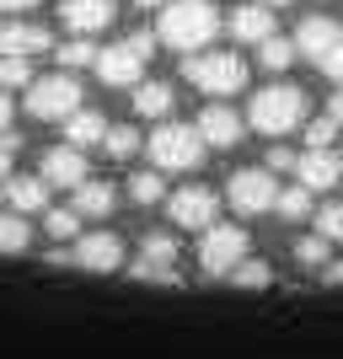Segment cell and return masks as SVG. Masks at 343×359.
Returning <instances> with one entry per match:
<instances>
[{
    "label": "cell",
    "instance_id": "38",
    "mask_svg": "<svg viewBox=\"0 0 343 359\" xmlns=\"http://www.w3.org/2000/svg\"><path fill=\"white\" fill-rule=\"evenodd\" d=\"M322 285H343V263H328V269H322Z\"/></svg>",
    "mask_w": 343,
    "mask_h": 359
},
{
    "label": "cell",
    "instance_id": "35",
    "mask_svg": "<svg viewBox=\"0 0 343 359\" xmlns=\"http://www.w3.org/2000/svg\"><path fill=\"white\" fill-rule=\"evenodd\" d=\"M300 156L295 150H284V145H269V172H295Z\"/></svg>",
    "mask_w": 343,
    "mask_h": 359
},
{
    "label": "cell",
    "instance_id": "17",
    "mask_svg": "<svg viewBox=\"0 0 343 359\" xmlns=\"http://www.w3.org/2000/svg\"><path fill=\"white\" fill-rule=\"evenodd\" d=\"M295 172H300V188H306V194H316V188H338V182H343V156H338V150H306Z\"/></svg>",
    "mask_w": 343,
    "mask_h": 359
},
{
    "label": "cell",
    "instance_id": "21",
    "mask_svg": "<svg viewBox=\"0 0 343 359\" xmlns=\"http://www.w3.org/2000/svg\"><path fill=\"white\" fill-rule=\"evenodd\" d=\"M113 204H119V194H113L107 182H97V177L75 188V215H81V220H107Z\"/></svg>",
    "mask_w": 343,
    "mask_h": 359
},
{
    "label": "cell",
    "instance_id": "20",
    "mask_svg": "<svg viewBox=\"0 0 343 359\" xmlns=\"http://www.w3.org/2000/svg\"><path fill=\"white\" fill-rule=\"evenodd\" d=\"M102 140H107V118H102V113L81 107L75 118H65V145H70V150H81V156H86V150L102 145Z\"/></svg>",
    "mask_w": 343,
    "mask_h": 359
},
{
    "label": "cell",
    "instance_id": "12",
    "mask_svg": "<svg viewBox=\"0 0 343 359\" xmlns=\"http://www.w3.org/2000/svg\"><path fill=\"white\" fill-rule=\"evenodd\" d=\"M54 43L43 22H0V60H32Z\"/></svg>",
    "mask_w": 343,
    "mask_h": 359
},
{
    "label": "cell",
    "instance_id": "14",
    "mask_svg": "<svg viewBox=\"0 0 343 359\" xmlns=\"http://www.w3.org/2000/svg\"><path fill=\"white\" fill-rule=\"evenodd\" d=\"M60 16H65V27H70L75 38H91V32L113 27L119 6H113V0H65V6H60Z\"/></svg>",
    "mask_w": 343,
    "mask_h": 359
},
{
    "label": "cell",
    "instance_id": "19",
    "mask_svg": "<svg viewBox=\"0 0 343 359\" xmlns=\"http://www.w3.org/2000/svg\"><path fill=\"white\" fill-rule=\"evenodd\" d=\"M231 38L236 43H269L274 38V16H269V6H236V16H231Z\"/></svg>",
    "mask_w": 343,
    "mask_h": 359
},
{
    "label": "cell",
    "instance_id": "33",
    "mask_svg": "<svg viewBox=\"0 0 343 359\" xmlns=\"http://www.w3.org/2000/svg\"><path fill=\"white\" fill-rule=\"evenodd\" d=\"M332 140H338V123H332L328 113H322L316 123H306V145L311 150H332Z\"/></svg>",
    "mask_w": 343,
    "mask_h": 359
},
{
    "label": "cell",
    "instance_id": "5",
    "mask_svg": "<svg viewBox=\"0 0 343 359\" xmlns=\"http://www.w3.org/2000/svg\"><path fill=\"white\" fill-rule=\"evenodd\" d=\"M306 118V91L300 86H263L253 97V129H263V135H290L295 123Z\"/></svg>",
    "mask_w": 343,
    "mask_h": 359
},
{
    "label": "cell",
    "instance_id": "29",
    "mask_svg": "<svg viewBox=\"0 0 343 359\" xmlns=\"http://www.w3.org/2000/svg\"><path fill=\"white\" fill-rule=\"evenodd\" d=\"M316 236L322 241H343V198H332V204L316 210Z\"/></svg>",
    "mask_w": 343,
    "mask_h": 359
},
{
    "label": "cell",
    "instance_id": "28",
    "mask_svg": "<svg viewBox=\"0 0 343 359\" xmlns=\"http://www.w3.org/2000/svg\"><path fill=\"white\" fill-rule=\"evenodd\" d=\"M97 54H102V48H91V38H70V43L60 48V70H81V65H97Z\"/></svg>",
    "mask_w": 343,
    "mask_h": 359
},
{
    "label": "cell",
    "instance_id": "36",
    "mask_svg": "<svg viewBox=\"0 0 343 359\" xmlns=\"http://www.w3.org/2000/svg\"><path fill=\"white\" fill-rule=\"evenodd\" d=\"M316 70L328 75V81H338V86H343V38H338V48H332V54H328L322 65H316Z\"/></svg>",
    "mask_w": 343,
    "mask_h": 359
},
{
    "label": "cell",
    "instance_id": "18",
    "mask_svg": "<svg viewBox=\"0 0 343 359\" xmlns=\"http://www.w3.org/2000/svg\"><path fill=\"white\" fill-rule=\"evenodd\" d=\"M199 140H204V145H241V118L236 113H231V107H204V113H199Z\"/></svg>",
    "mask_w": 343,
    "mask_h": 359
},
{
    "label": "cell",
    "instance_id": "32",
    "mask_svg": "<svg viewBox=\"0 0 343 359\" xmlns=\"http://www.w3.org/2000/svg\"><path fill=\"white\" fill-rule=\"evenodd\" d=\"M295 257L306 263V269H328V241H322V236H300L295 241Z\"/></svg>",
    "mask_w": 343,
    "mask_h": 359
},
{
    "label": "cell",
    "instance_id": "24",
    "mask_svg": "<svg viewBox=\"0 0 343 359\" xmlns=\"http://www.w3.org/2000/svg\"><path fill=\"white\" fill-rule=\"evenodd\" d=\"M295 54H300V48H295V38H269V43L257 48V65L279 75V70H290V65H295Z\"/></svg>",
    "mask_w": 343,
    "mask_h": 359
},
{
    "label": "cell",
    "instance_id": "3",
    "mask_svg": "<svg viewBox=\"0 0 343 359\" xmlns=\"http://www.w3.org/2000/svg\"><path fill=\"white\" fill-rule=\"evenodd\" d=\"M182 81L199 86L204 97H236L247 86V60H236V54H194V60H182Z\"/></svg>",
    "mask_w": 343,
    "mask_h": 359
},
{
    "label": "cell",
    "instance_id": "22",
    "mask_svg": "<svg viewBox=\"0 0 343 359\" xmlns=\"http://www.w3.org/2000/svg\"><path fill=\"white\" fill-rule=\"evenodd\" d=\"M135 113L140 118H166V113H172V86H166V81H140L135 86Z\"/></svg>",
    "mask_w": 343,
    "mask_h": 359
},
{
    "label": "cell",
    "instance_id": "30",
    "mask_svg": "<svg viewBox=\"0 0 343 359\" xmlns=\"http://www.w3.org/2000/svg\"><path fill=\"white\" fill-rule=\"evenodd\" d=\"M140 145H145V140H140L135 129H107V140H102V150L113 156V161H129Z\"/></svg>",
    "mask_w": 343,
    "mask_h": 359
},
{
    "label": "cell",
    "instance_id": "23",
    "mask_svg": "<svg viewBox=\"0 0 343 359\" xmlns=\"http://www.w3.org/2000/svg\"><path fill=\"white\" fill-rule=\"evenodd\" d=\"M32 247V231H27V220H22V215H0V252L11 257V252H27Z\"/></svg>",
    "mask_w": 343,
    "mask_h": 359
},
{
    "label": "cell",
    "instance_id": "37",
    "mask_svg": "<svg viewBox=\"0 0 343 359\" xmlns=\"http://www.w3.org/2000/svg\"><path fill=\"white\" fill-rule=\"evenodd\" d=\"M11 161H16V140L6 135V140H0V182L11 177Z\"/></svg>",
    "mask_w": 343,
    "mask_h": 359
},
{
    "label": "cell",
    "instance_id": "4",
    "mask_svg": "<svg viewBox=\"0 0 343 359\" xmlns=\"http://www.w3.org/2000/svg\"><path fill=\"white\" fill-rule=\"evenodd\" d=\"M27 113L43 118V123L75 118V113H81V81H75L70 70H54V75H43V81H32L27 86Z\"/></svg>",
    "mask_w": 343,
    "mask_h": 359
},
{
    "label": "cell",
    "instance_id": "9",
    "mask_svg": "<svg viewBox=\"0 0 343 359\" xmlns=\"http://www.w3.org/2000/svg\"><path fill=\"white\" fill-rule=\"evenodd\" d=\"M225 194H231L236 215H269V210H279V182H274V172H263V166L236 172V177L225 182Z\"/></svg>",
    "mask_w": 343,
    "mask_h": 359
},
{
    "label": "cell",
    "instance_id": "26",
    "mask_svg": "<svg viewBox=\"0 0 343 359\" xmlns=\"http://www.w3.org/2000/svg\"><path fill=\"white\" fill-rule=\"evenodd\" d=\"M129 198H135V204H161L166 198L161 172H135V177H129Z\"/></svg>",
    "mask_w": 343,
    "mask_h": 359
},
{
    "label": "cell",
    "instance_id": "6",
    "mask_svg": "<svg viewBox=\"0 0 343 359\" xmlns=\"http://www.w3.org/2000/svg\"><path fill=\"white\" fill-rule=\"evenodd\" d=\"M150 65V32H135V38H119L97 54V75L107 86H140V75Z\"/></svg>",
    "mask_w": 343,
    "mask_h": 359
},
{
    "label": "cell",
    "instance_id": "25",
    "mask_svg": "<svg viewBox=\"0 0 343 359\" xmlns=\"http://www.w3.org/2000/svg\"><path fill=\"white\" fill-rule=\"evenodd\" d=\"M43 231H48L54 241H81V236H86L75 210H48V215H43Z\"/></svg>",
    "mask_w": 343,
    "mask_h": 359
},
{
    "label": "cell",
    "instance_id": "43",
    "mask_svg": "<svg viewBox=\"0 0 343 359\" xmlns=\"http://www.w3.org/2000/svg\"><path fill=\"white\" fill-rule=\"evenodd\" d=\"M257 6H290V0H257Z\"/></svg>",
    "mask_w": 343,
    "mask_h": 359
},
{
    "label": "cell",
    "instance_id": "2",
    "mask_svg": "<svg viewBox=\"0 0 343 359\" xmlns=\"http://www.w3.org/2000/svg\"><path fill=\"white\" fill-rule=\"evenodd\" d=\"M145 150L156 172H199V161H204V140H199L194 123H161L145 140Z\"/></svg>",
    "mask_w": 343,
    "mask_h": 359
},
{
    "label": "cell",
    "instance_id": "42",
    "mask_svg": "<svg viewBox=\"0 0 343 359\" xmlns=\"http://www.w3.org/2000/svg\"><path fill=\"white\" fill-rule=\"evenodd\" d=\"M135 6H145V11H150V6H161V11H166V0H135Z\"/></svg>",
    "mask_w": 343,
    "mask_h": 359
},
{
    "label": "cell",
    "instance_id": "39",
    "mask_svg": "<svg viewBox=\"0 0 343 359\" xmlns=\"http://www.w3.org/2000/svg\"><path fill=\"white\" fill-rule=\"evenodd\" d=\"M38 0H0V11H32Z\"/></svg>",
    "mask_w": 343,
    "mask_h": 359
},
{
    "label": "cell",
    "instance_id": "11",
    "mask_svg": "<svg viewBox=\"0 0 343 359\" xmlns=\"http://www.w3.org/2000/svg\"><path fill=\"white\" fill-rule=\"evenodd\" d=\"M166 210H172V225H177V231H209V225H215V210H220V198L209 194V188H177Z\"/></svg>",
    "mask_w": 343,
    "mask_h": 359
},
{
    "label": "cell",
    "instance_id": "40",
    "mask_svg": "<svg viewBox=\"0 0 343 359\" xmlns=\"http://www.w3.org/2000/svg\"><path fill=\"white\" fill-rule=\"evenodd\" d=\"M6 123H11V102H6V91H0V140H6Z\"/></svg>",
    "mask_w": 343,
    "mask_h": 359
},
{
    "label": "cell",
    "instance_id": "16",
    "mask_svg": "<svg viewBox=\"0 0 343 359\" xmlns=\"http://www.w3.org/2000/svg\"><path fill=\"white\" fill-rule=\"evenodd\" d=\"M0 198H6V210L22 215V220L38 215V210L48 215V182L43 177H6L0 182Z\"/></svg>",
    "mask_w": 343,
    "mask_h": 359
},
{
    "label": "cell",
    "instance_id": "31",
    "mask_svg": "<svg viewBox=\"0 0 343 359\" xmlns=\"http://www.w3.org/2000/svg\"><path fill=\"white\" fill-rule=\"evenodd\" d=\"M279 215L284 220H306L311 215V194L306 188H279Z\"/></svg>",
    "mask_w": 343,
    "mask_h": 359
},
{
    "label": "cell",
    "instance_id": "7",
    "mask_svg": "<svg viewBox=\"0 0 343 359\" xmlns=\"http://www.w3.org/2000/svg\"><path fill=\"white\" fill-rule=\"evenodd\" d=\"M54 263H75V269H91V273H119L123 269V241L113 231H86L81 241L60 247Z\"/></svg>",
    "mask_w": 343,
    "mask_h": 359
},
{
    "label": "cell",
    "instance_id": "34",
    "mask_svg": "<svg viewBox=\"0 0 343 359\" xmlns=\"http://www.w3.org/2000/svg\"><path fill=\"white\" fill-rule=\"evenodd\" d=\"M0 86H32V60H0Z\"/></svg>",
    "mask_w": 343,
    "mask_h": 359
},
{
    "label": "cell",
    "instance_id": "15",
    "mask_svg": "<svg viewBox=\"0 0 343 359\" xmlns=\"http://www.w3.org/2000/svg\"><path fill=\"white\" fill-rule=\"evenodd\" d=\"M338 38H343V27L332 22V16H306V22H300V32H295V48H300L311 65H322L332 48H338Z\"/></svg>",
    "mask_w": 343,
    "mask_h": 359
},
{
    "label": "cell",
    "instance_id": "41",
    "mask_svg": "<svg viewBox=\"0 0 343 359\" xmlns=\"http://www.w3.org/2000/svg\"><path fill=\"white\" fill-rule=\"evenodd\" d=\"M328 118H332V123H343V91H338V97L328 102Z\"/></svg>",
    "mask_w": 343,
    "mask_h": 359
},
{
    "label": "cell",
    "instance_id": "1",
    "mask_svg": "<svg viewBox=\"0 0 343 359\" xmlns=\"http://www.w3.org/2000/svg\"><path fill=\"white\" fill-rule=\"evenodd\" d=\"M220 32V11L209 0H166L161 11V43L177 48V54H199Z\"/></svg>",
    "mask_w": 343,
    "mask_h": 359
},
{
    "label": "cell",
    "instance_id": "10",
    "mask_svg": "<svg viewBox=\"0 0 343 359\" xmlns=\"http://www.w3.org/2000/svg\"><path fill=\"white\" fill-rule=\"evenodd\" d=\"M129 273L145 279V285H182V279H177V241L166 236V231L145 236V241H140V263Z\"/></svg>",
    "mask_w": 343,
    "mask_h": 359
},
{
    "label": "cell",
    "instance_id": "8",
    "mask_svg": "<svg viewBox=\"0 0 343 359\" xmlns=\"http://www.w3.org/2000/svg\"><path fill=\"white\" fill-rule=\"evenodd\" d=\"M236 263H247V231H236V225H209L204 241H199V269L215 273V279H231Z\"/></svg>",
    "mask_w": 343,
    "mask_h": 359
},
{
    "label": "cell",
    "instance_id": "13",
    "mask_svg": "<svg viewBox=\"0 0 343 359\" xmlns=\"http://www.w3.org/2000/svg\"><path fill=\"white\" fill-rule=\"evenodd\" d=\"M38 177L48 182V188H81V182H91V172H86V156H81V150H70V145H54L43 156V172H38Z\"/></svg>",
    "mask_w": 343,
    "mask_h": 359
},
{
    "label": "cell",
    "instance_id": "27",
    "mask_svg": "<svg viewBox=\"0 0 343 359\" xmlns=\"http://www.w3.org/2000/svg\"><path fill=\"white\" fill-rule=\"evenodd\" d=\"M274 279V269L263 263V257H247V263H236L231 269V285H241V290H263Z\"/></svg>",
    "mask_w": 343,
    "mask_h": 359
}]
</instances>
